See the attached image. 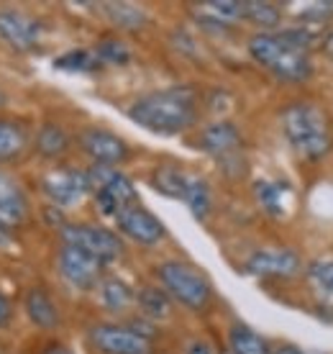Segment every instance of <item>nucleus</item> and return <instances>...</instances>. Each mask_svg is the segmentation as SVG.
I'll use <instances>...</instances> for the list:
<instances>
[{
  "label": "nucleus",
  "mask_w": 333,
  "mask_h": 354,
  "mask_svg": "<svg viewBox=\"0 0 333 354\" xmlns=\"http://www.w3.org/2000/svg\"><path fill=\"white\" fill-rule=\"evenodd\" d=\"M100 301H103V306L108 310H123L126 306H131V301H136V295H133V290L123 280L111 277L100 288Z\"/></svg>",
  "instance_id": "nucleus-24"
},
{
  "label": "nucleus",
  "mask_w": 333,
  "mask_h": 354,
  "mask_svg": "<svg viewBox=\"0 0 333 354\" xmlns=\"http://www.w3.org/2000/svg\"><path fill=\"white\" fill-rule=\"evenodd\" d=\"M159 280L164 285V290L169 298H175L177 303H182L184 308L190 310H205L213 301V288L208 283V277L195 270L187 262H164L157 270Z\"/></svg>",
  "instance_id": "nucleus-4"
},
{
  "label": "nucleus",
  "mask_w": 333,
  "mask_h": 354,
  "mask_svg": "<svg viewBox=\"0 0 333 354\" xmlns=\"http://www.w3.org/2000/svg\"><path fill=\"white\" fill-rule=\"evenodd\" d=\"M95 57L100 62L126 64L131 59V49L123 44V41H118V39H103V41L95 46Z\"/></svg>",
  "instance_id": "nucleus-28"
},
{
  "label": "nucleus",
  "mask_w": 333,
  "mask_h": 354,
  "mask_svg": "<svg viewBox=\"0 0 333 354\" xmlns=\"http://www.w3.org/2000/svg\"><path fill=\"white\" fill-rule=\"evenodd\" d=\"M103 262L95 259L93 254L82 252L77 247H61L59 252V272L64 274V280L72 283L79 290H90L95 288L97 280H100V272H103Z\"/></svg>",
  "instance_id": "nucleus-8"
},
{
  "label": "nucleus",
  "mask_w": 333,
  "mask_h": 354,
  "mask_svg": "<svg viewBox=\"0 0 333 354\" xmlns=\"http://www.w3.org/2000/svg\"><path fill=\"white\" fill-rule=\"evenodd\" d=\"M136 303H139V308L144 310L146 319H166L169 310H172L169 295L159 288H149V285L136 292Z\"/></svg>",
  "instance_id": "nucleus-22"
},
{
  "label": "nucleus",
  "mask_w": 333,
  "mask_h": 354,
  "mask_svg": "<svg viewBox=\"0 0 333 354\" xmlns=\"http://www.w3.org/2000/svg\"><path fill=\"white\" fill-rule=\"evenodd\" d=\"M205 8H208L211 16L218 18L220 24L244 18V3H238V0H213V3H205Z\"/></svg>",
  "instance_id": "nucleus-29"
},
{
  "label": "nucleus",
  "mask_w": 333,
  "mask_h": 354,
  "mask_svg": "<svg viewBox=\"0 0 333 354\" xmlns=\"http://www.w3.org/2000/svg\"><path fill=\"white\" fill-rule=\"evenodd\" d=\"M200 149H205L213 157H236L238 149H241V136H238V129L234 124H213L208 126L200 136Z\"/></svg>",
  "instance_id": "nucleus-14"
},
{
  "label": "nucleus",
  "mask_w": 333,
  "mask_h": 354,
  "mask_svg": "<svg viewBox=\"0 0 333 354\" xmlns=\"http://www.w3.org/2000/svg\"><path fill=\"white\" fill-rule=\"evenodd\" d=\"M6 231H8V229H6V226H0V244H8V234H6Z\"/></svg>",
  "instance_id": "nucleus-35"
},
{
  "label": "nucleus",
  "mask_w": 333,
  "mask_h": 354,
  "mask_svg": "<svg viewBox=\"0 0 333 354\" xmlns=\"http://www.w3.org/2000/svg\"><path fill=\"white\" fill-rule=\"evenodd\" d=\"M118 221V229L121 234H126L129 239H133L136 244H144V247H154L164 239V223L159 221L154 213H149L141 205H131L115 216Z\"/></svg>",
  "instance_id": "nucleus-10"
},
{
  "label": "nucleus",
  "mask_w": 333,
  "mask_h": 354,
  "mask_svg": "<svg viewBox=\"0 0 333 354\" xmlns=\"http://www.w3.org/2000/svg\"><path fill=\"white\" fill-rule=\"evenodd\" d=\"M333 16V0L328 3H313V6H307L300 18H305V21H325V18Z\"/></svg>",
  "instance_id": "nucleus-30"
},
{
  "label": "nucleus",
  "mask_w": 333,
  "mask_h": 354,
  "mask_svg": "<svg viewBox=\"0 0 333 354\" xmlns=\"http://www.w3.org/2000/svg\"><path fill=\"white\" fill-rule=\"evenodd\" d=\"M244 270L254 277H295L300 257L292 249H259L246 259Z\"/></svg>",
  "instance_id": "nucleus-11"
},
{
  "label": "nucleus",
  "mask_w": 333,
  "mask_h": 354,
  "mask_svg": "<svg viewBox=\"0 0 333 354\" xmlns=\"http://www.w3.org/2000/svg\"><path fill=\"white\" fill-rule=\"evenodd\" d=\"M41 24L18 10H0V39L16 52H28L39 44Z\"/></svg>",
  "instance_id": "nucleus-12"
},
{
  "label": "nucleus",
  "mask_w": 333,
  "mask_h": 354,
  "mask_svg": "<svg viewBox=\"0 0 333 354\" xmlns=\"http://www.w3.org/2000/svg\"><path fill=\"white\" fill-rule=\"evenodd\" d=\"M307 280L316 285L318 292L333 295V259H316L307 267Z\"/></svg>",
  "instance_id": "nucleus-27"
},
{
  "label": "nucleus",
  "mask_w": 333,
  "mask_h": 354,
  "mask_svg": "<svg viewBox=\"0 0 333 354\" xmlns=\"http://www.w3.org/2000/svg\"><path fill=\"white\" fill-rule=\"evenodd\" d=\"M274 354H321V352H307V349H300L295 344H285L280 349H274Z\"/></svg>",
  "instance_id": "nucleus-33"
},
{
  "label": "nucleus",
  "mask_w": 333,
  "mask_h": 354,
  "mask_svg": "<svg viewBox=\"0 0 333 354\" xmlns=\"http://www.w3.org/2000/svg\"><path fill=\"white\" fill-rule=\"evenodd\" d=\"M79 147L90 160H95V165H103V167L121 165L131 154L129 144L123 142L121 136L103 131V129H88V131L79 133Z\"/></svg>",
  "instance_id": "nucleus-9"
},
{
  "label": "nucleus",
  "mask_w": 333,
  "mask_h": 354,
  "mask_svg": "<svg viewBox=\"0 0 333 354\" xmlns=\"http://www.w3.org/2000/svg\"><path fill=\"white\" fill-rule=\"evenodd\" d=\"M3 103H6V95H3V93H0V106H3Z\"/></svg>",
  "instance_id": "nucleus-37"
},
{
  "label": "nucleus",
  "mask_w": 333,
  "mask_h": 354,
  "mask_svg": "<svg viewBox=\"0 0 333 354\" xmlns=\"http://www.w3.org/2000/svg\"><path fill=\"white\" fill-rule=\"evenodd\" d=\"M106 16L111 18V24L118 28H126V31H139V28L146 26V13L139 8V6H131V3H106L103 6Z\"/></svg>",
  "instance_id": "nucleus-18"
},
{
  "label": "nucleus",
  "mask_w": 333,
  "mask_h": 354,
  "mask_svg": "<svg viewBox=\"0 0 333 354\" xmlns=\"http://www.w3.org/2000/svg\"><path fill=\"white\" fill-rule=\"evenodd\" d=\"M249 54L285 82H305L313 75L310 52L287 44L280 34H256L249 39Z\"/></svg>",
  "instance_id": "nucleus-3"
},
{
  "label": "nucleus",
  "mask_w": 333,
  "mask_h": 354,
  "mask_svg": "<svg viewBox=\"0 0 333 354\" xmlns=\"http://www.w3.org/2000/svg\"><path fill=\"white\" fill-rule=\"evenodd\" d=\"M131 121L162 136H172L195 124L198 95L193 88H164L139 97L129 108Z\"/></svg>",
  "instance_id": "nucleus-1"
},
{
  "label": "nucleus",
  "mask_w": 333,
  "mask_h": 354,
  "mask_svg": "<svg viewBox=\"0 0 333 354\" xmlns=\"http://www.w3.org/2000/svg\"><path fill=\"white\" fill-rule=\"evenodd\" d=\"M325 44H328V49H333V36H328V41H325Z\"/></svg>",
  "instance_id": "nucleus-36"
},
{
  "label": "nucleus",
  "mask_w": 333,
  "mask_h": 354,
  "mask_svg": "<svg viewBox=\"0 0 333 354\" xmlns=\"http://www.w3.org/2000/svg\"><path fill=\"white\" fill-rule=\"evenodd\" d=\"M28 218V201L21 185L0 169V226H21Z\"/></svg>",
  "instance_id": "nucleus-13"
},
{
  "label": "nucleus",
  "mask_w": 333,
  "mask_h": 354,
  "mask_svg": "<svg viewBox=\"0 0 333 354\" xmlns=\"http://www.w3.org/2000/svg\"><path fill=\"white\" fill-rule=\"evenodd\" d=\"M54 67L64 72H93L100 67V59L90 49H72L54 59Z\"/></svg>",
  "instance_id": "nucleus-26"
},
{
  "label": "nucleus",
  "mask_w": 333,
  "mask_h": 354,
  "mask_svg": "<svg viewBox=\"0 0 333 354\" xmlns=\"http://www.w3.org/2000/svg\"><path fill=\"white\" fill-rule=\"evenodd\" d=\"M228 339H231V352L234 354H274L272 349H269V344H267L256 331L244 326V324L231 326Z\"/></svg>",
  "instance_id": "nucleus-19"
},
{
  "label": "nucleus",
  "mask_w": 333,
  "mask_h": 354,
  "mask_svg": "<svg viewBox=\"0 0 333 354\" xmlns=\"http://www.w3.org/2000/svg\"><path fill=\"white\" fill-rule=\"evenodd\" d=\"M41 190H44V195L52 203L61 205V208L77 205L79 201L90 193L88 172L72 169V167L52 169V172H46L44 180H41Z\"/></svg>",
  "instance_id": "nucleus-6"
},
{
  "label": "nucleus",
  "mask_w": 333,
  "mask_h": 354,
  "mask_svg": "<svg viewBox=\"0 0 333 354\" xmlns=\"http://www.w3.org/2000/svg\"><path fill=\"white\" fill-rule=\"evenodd\" d=\"M220 354H234V352H220Z\"/></svg>",
  "instance_id": "nucleus-38"
},
{
  "label": "nucleus",
  "mask_w": 333,
  "mask_h": 354,
  "mask_svg": "<svg viewBox=\"0 0 333 354\" xmlns=\"http://www.w3.org/2000/svg\"><path fill=\"white\" fill-rule=\"evenodd\" d=\"M61 241L67 247H77L82 252L93 254L103 265L115 262L123 254V241L115 236L113 231L103 226H90V223H67L61 226Z\"/></svg>",
  "instance_id": "nucleus-5"
},
{
  "label": "nucleus",
  "mask_w": 333,
  "mask_h": 354,
  "mask_svg": "<svg viewBox=\"0 0 333 354\" xmlns=\"http://www.w3.org/2000/svg\"><path fill=\"white\" fill-rule=\"evenodd\" d=\"M28 136L23 126L8 118H0V162H13L26 151Z\"/></svg>",
  "instance_id": "nucleus-17"
},
{
  "label": "nucleus",
  "mask_w": 333,
  "mask_h": 354,
  "mask_svg": "<svg viewBox=\"0 0 333 354\" xmlns=\"http://www.w3.org/2000/svg\"><path fill=\"white\" fill-rule=\"evenodd\" d=\"M41 354H75V352H70L67 346H61V344H52V346H46Z\"/></svg>",
  "instance_id": "nucleus-34"
},
{
  "label": "nucleus",
  "mask_w": 333,
  "mask_h": 354,
  "mask_svg": "<svg viewBox=\"0 0 333 354\" xmlns=\"http://www.w3.org/2000/svg\"><path fill=\"white\" fill-rule=\"evenodd\" d=\"M184 354H213V349L205 342H193V344H187Z\"/></svg>",
  "instance_id": "nucleus-32"
},
{
  "label": "nucleus",
  "mask_w": 333,
  "mask_h": 354,
  "mask_svg": "<svg viewBox=\"0 0 333 354\" xmlns=\"http://www.w3.org/2000/svg\"><path fill=\"white\" fill-rule=\"evenodd\" d=\"M70 147V139L67 133L61 131L57 124H44L36 133V151L46 157V160H54V157H61Z\"/></svg>",
  "instance_id": "nucleus-21"
},
{
  "label": "nucleus",
  "mask_w": 333,
  "mask_h": 354,
  "mask_svg": "<svg viewBox=\"0 0 333 354\" xmlns=\"http://www.w3.org/2000/svg\"><path fill=\"white\" fill-rule=\"evenodd\" d=\"M187 177L182 169L177 167H159L151 177V185L157 187L159 193L166 195V198H180L182 201L184 187H187Z\"/></svg>",
  "instance_id": "nucleus-23"
},
{
  "label": "nucleus",
  "mask_w": 333,
  "mask_h": 354,
  "mask_svg": "<svg viewBox=\"0 0 333 354\" xmlns=\"http://www.w3.org/2000/svg\"><path fill=\"white\" fill-rule=\"evenodd\" d=\"M90 342L103 354H154L149 339L136 334L131 326L100 324L90 331Z\"/></svg>",
  "instance_id": "nucleus-7"
},
{
  "label": "nucleus",
  "mask_w": 333,
  "mask_h": 354,
  "mask_svg": "<svg viewBox=\"0 0 333 354\" xmlns=\"http://www.w3.org/2000/svg\"><path fill=\"white\" fill-rule=\"evenodd\" d=\"M26 310H28V319L34 321L39 328H57L59 326V310H57L54 301L49 298V292L41 290V288L28 290Z\"/></svg>",
  "instance_id": "nucleus-15"
},
{
  "label": "nucleus",
  "mask_w": 333,
  "mask_h": 354,
  "mask_svg": "<svg viewBox=\"0 0 333 354\" xmlns=\"http://www.w3.org/2000/svg\"><path fill=\"white\" fill-rule=\"evenodd\" d=\"M254 193H256L259 205H262L269 216H274V218L285 216V211H287L285 201L289 198V187L285 185V183H277V180H259V183H254Z\"/></svg>",
  "instance_id": "nucleus-16"
},
{
  "label": "nucleus",
  "mask_w": 333,
  "mask_h": 354,
  "mask_svg": "<svg viewBox=\"0 0 333 354\" xmlns=\"http://www.w3.org/2000/svg\"><path fill=\"white\" fill-rule=\"evenodd\" d=\"M244 18H249L251 24L262 28H274L280 24V8L274 3H267V0H246L244 3Z\"/></svg>",
  "instance_id": "nucleus-25"
},
{
  "label": "nucleus",
  "mask_w": 333,
  "mask_h": 354,
  "mask_svg": "<svg viewBox=\"0 0 333 354\" xmlns=\"http://www.w3.org/2000/svg\"><path fill=\"white\" fill-rule=\"evenodd\" d=\"M282 129L289 147L298 151L303 160L318 162L331 151V126L328 118L313 103H289L282 111Z\"/></svg>",
  "instance_id": "nucleus-2"
},
{
  "label": "nucleus",
  "mask_w": 333,
  "mask_h": 354,
  "mask_svg": "<svg viewBox=\"0 0 333 354\" xmlns=\"http://www.w3.org/2000/svg\"><path fill=\"white\" fill-rule=\"evenodd\" d=\"M182 201L187 203V208L193 211V216L198 221H202L211 213V187L202 177H187V187H184Z\"/></svg>",
  "instance_id": "nucleus-20"
},
{
  "label": "nucleus",
  "mask_w": 333,
  "mask_h": 354,
  "mask_svg": "<svg viewBox=\"0 0 333 354\" xmlns=\"http://www.w3.org/2000/svg\"><path fill=\"white\" fill-rule=\"evenodd\" d=\"M10 321V301L0 292V326H6Z\"/></svg>",
  "instance_id": "nucleus-31"
}]
</instances>
